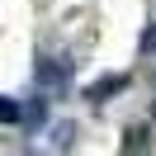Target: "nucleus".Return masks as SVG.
Returning <instances> with one entry per match:
<instances>
[{
  "mask_svg": "<svg viewBox=\"0 0 156 156\" xmlns=\"http://www.w3.org/2000/svg\"><path fill=\"white\" fill-rule=\"evenodd\" d=\"M0 114H5V123H19V99H5Z\"/></svg>",
  "mask_w": 156,
  "mask_h": 156,
  "instance_id": "20e7f679",
  "label": "nucleus"
},
{
  "mask_svg": "<svg viewBox=\"0 0 156 156\" xmlns=\"http://www.w3.org/2000/svg\"><path fill=\"white\" fill-rule=\"evenodd\" d=\"M38 80H43V85H52V90L66 85V66H62V62H38Z\"/></svg>",
  "mask_w": 156,
  "mask_h": 156,
  "instance_id": "f257e3e1",
  "label": "nucleus"
},
{
  "mask_svg": "<svg viewBox=\"0 0 156 156\" xmlns=\"http://www.w3.org/2000/svg\"><path fill=\"white\" fill-rule=\"evenodd\" d=\"M142 52H156V29H147V33H142Z\"/></svg>",
  "mask_w": 156,
  "mask_h": 156,
  "instance_id": "39448f33",
  "label": "nucleus"
},
{
  "mask_svg": "<svg viewBox=\"0 0 156 156\" xmlns=\"http://www.w3.org/2000/svg\"><path fill=\"white\" fill-rule=\"evenodd\" d=\"M123 85H128V76H104V80L90 85V99H104V95H114V90H123Z\"/></svg>",
  "mask_w": 156,
  "mask_h": 156,
  "instance_id": "f03ea898",
  "label": "nucleus"
},
{
  "mask_svg": "<svg viewBox=\"0 0 156 156\" xmlns=\"http://www.w3.org/2000/svg\"><path fill=\"white\" fill-rule=\"evenodd\" d=\"M43 118H48V99H33V104H29V123H33V128H38V123H43Z\"/></svg>",
  "mask_w": 156,
  "mask_h": 156,
  "instance_id": "7ed1b4c3",
  "label": "nucleus"
}]
</instances>
